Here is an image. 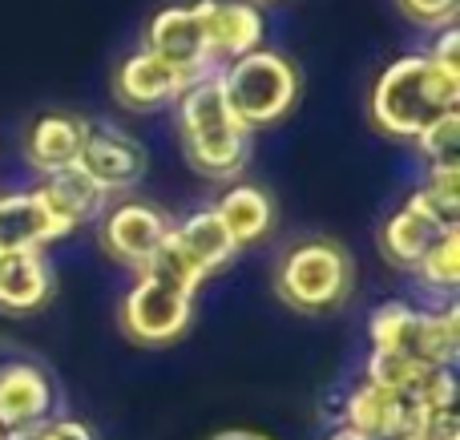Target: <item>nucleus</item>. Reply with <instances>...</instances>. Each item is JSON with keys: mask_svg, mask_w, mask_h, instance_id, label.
<instances>
[{"mask_svg": "<svg viewBox=\"0 0 460 440\" xmlns=\"http://www.w3.org/2000/svg\"><path fill=\"white\" fill-rule=\"evenodd\" d=\"M460 110V69H445L429 53L396 57L372 85V126L388 137H416L437 113Z\"/></svg>", "mask_w": 460, "mask_h": 440, "instance_id": "f257e3e1", "label": "nucleus"}, {"mask_svg": "<svg viewBox=\"0 0 460 440\" xmlns=\"http://www.w3.org/2000/svg\"><path fill=\"white\" fill-rule=\"evenodd\" d=\"M178 134L182 150L199 174L230 182L251 158V129L234 118L226 105V93L218 85V73L194 81L178 97Z\"/></svg>", "mask_w": 460, "mask_h": 440, "instance_id": "f03ea898", "label": "nucleus"}, {"mask_svg": "<svg viewBox=\"0 0 460 440\" xmlns=\"http://www.w3.org/2000/svg\"><path fill=\"white\" fill-rule=\"evenodd\" d=\"M356 291V259L335 239H299L275 263V295L295 312H335Z\"/></svg>", "mask_w": 460, "mask_h": 440, "instance_id": "7ed1b4c3", "label": "nucleus"}, {"mask_svg": "<svg viewBox=\"0 0 460 440\" xmlns=\"http://www.w3.org/2000/svg\"><path fill=\"white\" fill-rule=\"evenodd\" d=\"M218 85H223L234 118L254 134L291 113L295 97H299V69L275 48H254V53L230 61L226 69H218Z\"/></svg>", "mask_w": 460, "mask_h": 440, "instance_id": "20e7f679", "label": "nucleus"}, {"mask_svg": "<svg viewBox=\"0 0 460 440\" xmlns=\"http://www.w3.org/2000/svg\"><path fill=\"white\" fill-rule=\"evenodd\" d=\"M194 320V295L158 275H137V283L126 291L118 307V323L134 344L166 348L186 336Z\"/></svg>", "mask_w": 460, "mask_h": 440, "instance_id": "39448f33", "label": "nucleus"}, {"mask_svg": "<svg viewBox=\"0 0 460 440\" xmlns=\"http://www.w3.org/2000/svg\"><path fill=\"white\" fill-rule=\"evenodd\" d=\"M146 48L170 69H178L186 81H202L215 69V57L207 45V24H202V4H170L154 13L150 29H146Z\"/></svg>", "mask_w": 460, "mask_h": 440, "instance_id": "423d86ee", "label": "nucleus"}, {"mask_svg": "<svg viewBox=\"0 0 460 440\" xmlns=\"http://www.w3.org/2000/svg\"><path fill=\"white\" fill-rule=\"evenodd\" d=\"M170 239V218L150 202H121L102 218V251L118 267L142 275Z\"/></svg>", "mask_w": 460, "mask_h": 440, "instance_id": "0eeeda50", "label": "nucleus"}, {"mask_svg": "<svg viewBox=\"0 0 460 440\" xmlns=\"http://www.w3.org/2000/svg\"><path fill=\"white\" fill-rule=\"evenodd\" d=\"M32 198H37L40 210L49 215L57 239H65V234H73L77 226L93 223V218L105 210V198H110V194H105L81 166H73V170H61V174L40 178V182L32 186Z\"/></svg>", "mask_w": 460, "mask_h": 440, "instance_id": "6e6552de", "label": "nucleus"}, {"mask_svg": "<svg viewBox=\"0 0 460 440\" xmlns=\"http://www.w3.org/2000/svg\"><path fill=\"white\" fill-rule=\"evenodd\" d=\"M420 412L396 392L359 380L343 400V428L367 436V440H400V436H416L420 433Z\"/></svg>", "mask_w": 460, "mask_h": 440, "instance_id": "1a4fd4ad", "label": "nucleus"}, {"mask_svg": "<svg viewBox=\"0 0 460 440\" xmlns=\"http://www.w3.org/2000/svg\"><path fill=\"white\" fill-rule=\"evenodd\" d=\"M77 166L85 170L105 194H118V190H129V186L142 182L146 150H142V142H134V137L126 134V129L93 126Z\"/></svg>", "mask_w": 460, "mask_h": 440, "instance_id": "9d476101", "label": "nucleus"}, {"mask_svg": "<svg viewBox=\"0 0 460 440\" xmlns=\"http://www.w3.org/2000/svg\"><path fill=\"white\" fill-rule=\"evenodd\" d=\"M89 129H93V121L81 113H40L24 134V158L40 178L73 170L89 142Z\"/></svg>", "mask_w": 460, "mask_h": 440, "instance_id": "9b49d317", "label": "nucleus"}, {"mask_svg": "<svg viewBox=\"0 0 460 440\" xmlns=\"http://www.w3.org/2000/svg\"><path fill=\"white\" fill-rule=\"evenodd\" d=\"M194 85L186 81L178 69H170L166 61L150 53V48H137L113 73V97H118L126 110H158L182 97V89Z\"/></svg>", "mask_w": 460, "mask_h": 440, "instance_id": "f8f14e48", "label": "nucleus"}, {"mask_svg": "<svg viewBox=\"0 0 460 440\" xmlns=\"http://www.w3.org/2000/svg\"><path fill=\"white\" fill-rule=\"evenodd\" d=\"M202 4V24H207V45L210 57L218 61H238V57L262 48V8H254L251 0H199Z\"/></svg>", "mask_w": 460, "mask_h": 440, "instance_id": "ddd939ff", "label": "nucleus"}, {"mask_svg": "<svg viewBox=\"0 0 460 440\" xmlns=\"http://www.w3.org/2000/svg\"><path fill=\"white\" fill-rule=\"evenodd\" d=\"M53 412V384L32 364H0V428H29Z\"/></svg>", "mask_w": 460, "mask_h": 440, "instance_id": "4468645a", "label": "nucleus"}, {"mask_svg": "<svg viewBox=\"0 0 460 440\" xmlns=\"http://www.w3.org/2000/svg\"><path fill=\"white\" fill-rule=\"evenodd\" d=\"M445 231L448 226L440 223V218L432 215L420 198H416V194H408L404 207H400L396 215H388V223L380 226V251H384L388 263L408 267V271H412V267L424 259V251H429Z\"/></svg>", "mask_w": 460, "mask_h": 440, "instance_id": "2eb2a0df", "label": "nucleus"}, {"mask_svg": "<svg viewBox=\"0 0 460 440\" xmlns=\"http://www.w3.org/2000/svg\"><path fill=\"white\" fill-rule=\"evenodd\" d=\"M53 295V267L40 251H0V312L29 315Z\"/></svg>", "mask_w": 460, "mask_h": 440, "instance_id": "dca6fc26", "label": "nucleus"}, {"mask_svg": "<svg viewBox=\"0 0 460 440\" xmlns=\"http://www.w3.org/2000/svg\"><path fill=\"white\" fill-rule=\"evenodd\" d=\"M210 210L218 215V223H223V231L230 234L234 247L259 242L262 234L270 231V223H275V202H270V194L259 190V186H251V182L226 186Z\"/></svg>", "mask_w": 460, "mask_h": 440, "instance_id": "f3484780", "label": "nucleus"}, {"mask_svg": "<svg viewBox=\"0 0 460 440\" xmlns=\"http://www.w3.org/2000/svg\"><path fill=\"white\" fill-rule=\"evenodd\" d=\"M170 239L182 247V255L190 259L207 279L215 271H223L230 259L238 255V247L230 242V234L223 231L215 210H194V215H186L182 223H170Z\"/></svg>", "mask_w": 460, "mask_h": 440, "instance_id": "a211bd4d", "label": "nucleus"}, {"mask_svg": "<svg viewBox=\"0 0 460 440\" xmlns=\"http://www.w3.org/2000/svg\"><path fill=\"white\" fill-rule=\"evenodd\" d=\"M460 352V307L448 304L445 312H416V328L408 336L404 356L424 368H453Z\"/></svg>", "mask_w": 460, "mask_h": 440, "instance_id": "6ab92c4d", "label": "nucleus"}, {"mask_svg": "<svg viewBox=\"0 0 460 440\" xmlns=\"http://www.w3.org/2000/svg\"><path fill=\"white\" fill-rule=\"evenodd\" d=\"M45 242H57V234L32 190L0 194V251H40Z\"/></svg>", "mask_w": 460, "mask_h": 440, "instance_id": "aec40b11", "label": "nucleus"}, {"mask_svg": "<svg viewBox=\"0 0 460 440\" xmlns=\"http://www.w3.org/2000/svg\"><path fill=\"white\" fill-rule=\"evenodd\" d=\"M424 376H429V368L424 364H416L412 356L404 352H372L364 364V380L376 388H384V392H396L404 396L408 404H412V396L420 392Z\"/></svg>", "mask_w": 460, "mask_h": 440, "instance_id": "412c9836", "label": "nucleus"}, {"mask_svg": "<svg viewBox=\"0 0 460 440\" xmlns=\"http://www.w3.org/2000/svg\"><path fill=\"white\" fill-rule=\"evenodd\" d=\"M412 271L424 287L453 291L460 283V226H448V231L424 251V259L412 267Z\"/></svg>", "mask_w": 460, "mask_h": 440, "instance_id": "4be33fe9", "label": "nucleus"}, {"mask_svg": "<svg viewBox=\"0 0 460 440\" xmlns=\"http://www.w3.org/2000/svg\"><path fill=\"white\" fill-rule=\"evenodd\" d=\"M412 194L445 226H460V166H429L424 182Z\"/></svg>", "mask_w": 460, "mask_h": 440, "instance_id": "5701e85b", "label": "nucleus"}, {"mask_svg": "<svg viewBox=\"0 0 460 440\" xmlns=\"http://www.w3.org/2000/svg\"><path fill=\"white\" fill-rule=\"evenodd\" d=\"M429 166H460V110H445L412 137Z\"/></svg>", "mask_w": 460, "mask_h": 440, "instance_id": "b1692460", "label": "nucleus"}, {"mask_svg": "<svg viewBox=\"0 0 460 440\" xmlns=\"http://www.w3.org/2000/svg\"><path fill=\"white\" fill-rule=\"evenodd\" d=\"M416 328V307L408 304H384L367 320V336H372V352H404L408 336Z\"/></svg>", "mask_w": 460, "mask_h": 440, "instance_id": "393cba45", "label": "nucleus"}, {"mask_svg": "<svg viewBox=\"0 0 460 440\" xmlns=\"http://www.w3.org/2000/svg\"><path fill=\"white\" fill-rule=\"evenodd\" d=\"M396 4L412 24H424V29H448V24H456L460 0H396Z\"/></svg>", "mask_w": 460, "mask_h": 440, "instance_id": "a878e982", "label": "nucleus"}, {"mask_svg": "<svg viewBox=\"0 0 460 440\" xmlns=\"http://www.w3.org/2000/svg\"><path fill=\"white\" fill-rule=\"evenodd\" d=\"M4 440H93V433L81 420H40L29 428H13Z\"/></svg>", "mask_w": 460, "mask_h": 440, "instance_id": "bb28decb", "label": "nucleus"}, {"mask_svg": "<svg viewBox=\"0 0 460 440\" xmlns=\"http://www.w3.org/2000/svg\"><path fill=\"white\" fill-rule=\"evenodd\" d=\"M420 440H460V412L445 409V412H429L420 420Z\"/></svg>", "mask_w": 460, "mask_h": 440, "instance_id": "cd10ccee", "label": "nucleus"}, {"mask_svg": "<svg viewBox=\"0 0 460 440\" xmlns=\"http://www.w3.org/2000/svg\"><path fill=\"white\" fill-rule=\"evenodd\" d=\"M429 57L437 65H445V69H460V29L456 24L440 29V37H437V45L429 48Z\"/></svg>", "mask_w": 460, "mask_h": 440, "instance_id": "c85d7f7f", "label": "nucleus"}, {"mask_svg": "<svg viewBox=\"0 0 460 440\" xmlns=\"http://www.w3.org/2000/svg\"><path fill=\"white\" fill-rule=\"evenodd\" d=\"M210 440H270L262 433H251V428H226V433H215Z\"/></svg>", "mask_w": 460, "mask_h": 440, "instance_id": "c756f323", "label": "nucleus"}, {"mask_svg": "<svg viewBox=\"0 0 460 440\" xmlns=\"http://www.w3.org/2000/svg\"><path fill=\"white\" fill-rule=\"evenodd\" d=\"M332 440H367V436H359V433H351V428H335Z\"/></svg>", "mask_w": 460, "mask_h": 440, "instance_id": "7c9ffc66", "label": "nucleus"}, {"mask_svg": "<svg viewBox=\"0 0 460 440\" xmlns=\"http://www.w3.org/2000/svg\"><path fill=\"white\" fill-rule=\"evenodd\" d=\"M251 4H254V8H259V4H270V0H251Z\"/></svg>", "mask_w": 460, "mask_h": 440, "instance_id": "2f4dec72", "label": "nucleus"}, {"mask_svg": "<svg viewBox=\"0 0 460 440\" xmlns=\"http://www.w3.org/2000/svg\"><path fill=\"white\" fill-rule=\"evenodd\" d=\"M400 440H420V436H400Z\"/></svg>", "mask_w": 460, "mask_h": 440, "instance_id": "473e14b6", "label": "nucleus"}, {"mask_svg": "<svg viewBox=\"0 0 460 440\" xmlns=\"http://www.w3.org/2000/svg\"><path fill=\"white\" fill-rule=\"evenodd\" d=\"M4 436H8V433H4V428H0V440H4Z\"/></svg>", "mask_w": 460, "mask_h": 440, "instance_id": "72a5a7b5", "label": "nucleus"}]
</instances>
